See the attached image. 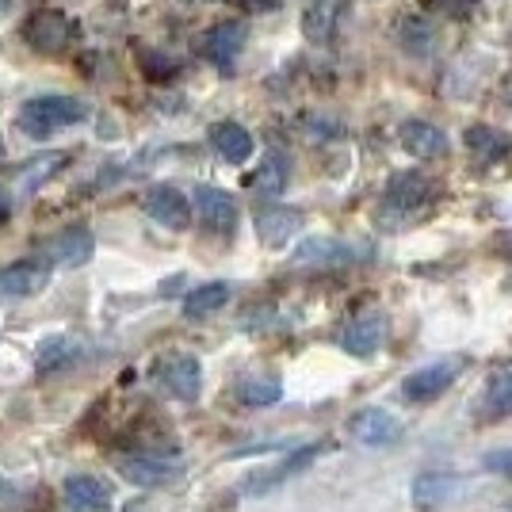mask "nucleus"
<instances>
[{
  "mask_svg": "<svg viewBox=\"0 0 512 512\" xmlns=\"http://www.w3.org/2000/svg\"><path fill=\"white\" fill-rule=\"evenodd\" d=\"M88 119V107L73 96H35L20 107V130L31 138H50L65 127H77Z\"/></svg>",
  "mask_w": 512,
  "mask_h": 512,
  "instance_id": "obj_1",
  "label": "nucleus"
},
{
  "mask_svg": "<svg viewBox=\"0 0 512 512\" xmlns=\"http://www.w3.org/2000/svg\"><path fill=\"white\" fill-rule=\"evenodd\" d=\"M386 329H390V321H386L383 310H363V314H356L341 329V348L348 356L367 360V356H375L386 344Z\"/></svg>",
  "mask_w": 512,
  "mask_h": 512,
  "instance_id": "obj_2",
  "label": "nucleus"
},
{
  "mask_svg": "<svg viewBox=\"0 0 512 512\" xmlns=\"http://www.w3.org/2000/svg\"><path fill=\"white\" fill-rule=\"evenodd\" d=\"M23 43L39 54H62L69 43V20L58 8H39L23 20Z\"/></svg>",
  "mask_w": 512,
  "mask_h": 512,
  "instance_id": "obj_3",
  "label": "nucleus"
},
{
  "mask_svg": "<svg viewBox=\"0 0 512 512\" xmlns=\"http://www.w3.org/2000/svg\"><path fill=\"white\" fill-rule=\"evenodd\" d=\"M459 371H463V360L428 363V367L413 371L406 383H402V394H406L409 402H432V398H440L444 390H451V386H455Z\"/></svg>",
  "mask_w": 512,
  "mask_h": 512,
  "instance_id": "obj_4",
  "label": "nucleus"
},
{
  "mask_svg": "<svg viewBox=\"0 0 512 512\" xmlns=\"http://www.w3.org/2000/svg\"><path fill=\"white\" fill-rule=\"evenodd\" d=\"M195 214L203 218V226L214 230V234H234L237 230V199L222 188H211V184H199L195 188Z\"/></svg>",
  "mask_w": 512,
  "mask_h": 512,
  "instance_id": "obj_5",
  "label": "nucleus"
},
{
  "mask_svg": "<svg viewBox=\"0 0 512 512\" xmlns=\"http://www.w3.org/2000/svg\"><path fill=\"white\" fill-rule=\"evenodd\" d=\"M146 214H150L157 226H165V230H188L192 203H188V195L180 192V188L157 184V188L146 192Z\"/></svg>",
  "mask_w": 512,
  "mask_h": 512,
  "instance_id": "obj_6",
  "label": "nucleus"
},
{
  "mask_svg": "<svg viewBox=\"0 0 512 512\" xmlns=\"http://www.w3.org/2000/svg\"><path fill=\"white\" fill-rule=\"evenodd\" d=\"M50 283V264L46 260H16L0 268V299H31Z\"/></svg>",
  "mask_w": 512,
  "mask_h": 512,
  "instance_id": "obj_7",
  "label": "nucleus"
},
{
  "mask_svg": "<svg viewBox=\"0 0 512 512\" xmlns=\"http://www.w3.org/2000/svg\"><path fill=\"white\" fill-rule=\"evenodd\" d=\"M92 253H96L92 230L88 226H69L46 245V264L50 268H81V264L92 260Z\"/></svg>",
  "mask_w": 512,
  "mask_h": 512,
  "instance_id": "obj_8",
  "label": "nucleus"
},
{
  "mask_svg": "<svg viewBox=\"0 0 512 512\" xmlns=\"http://www.w3.org/2000/svg\"><path fill=\"white\" fill-rule=\"evenodd\" d=\"M436 195L432 180L421 176V172H394L390 184H386V207L398 214H413L428 207V199Z\"/></svg>",
  "mask_w": 512,
  "mask_h": 512,
  "instance_id": "obj_9",
  "label": "nucleus"
},
{
  "mask_svg": "<svg viewBox=\"0 0 512 512\" xmlns=\"http://www.w3.org/2000/svg\"><path fill=\"white\" fill-rule=\"evenodd\" d=\"M352 436L367 444V448H390V444H398V436H402V421L390 413V409H360L356 417H352Z\"/></svg>",
  "mask_w": 512,
  "mask_h": 512,
  "instance_id": "obj_10",
  "label": "nucleus"
},
{
  "mask_svg": "<svg viewBox=\"0 0 512 512\" xmlns=\"http://www.w3.org/2000/svg\"><path fill=\"white\" fill-rule=\"evenodd\" d=\"M119 474L134 482V486H169L172 478H180V463L165 459V455H123L119 459Z\"/></svg>",
  "mask_w": 512,
  "mask_h": 512,
  "instance_id": "obj_11",
  "label": "nucleus"
},
{
  "mask_svg": "<svg viewBox=\"0 0 512 512\" xmlns=\"http://www.w3.org/2000/svg\"><path fill=\"white\" fill-rule=\"evenodd\" d=\"M161 386L169 390L172 398H180V402H195L199 398V386H203V367L195 356H169V360L161 363Z\"/></svg>",
  "mask_w": 512,
  "mask_h": 512,
  "instance_id": "obj_12",
  "label": "nucleus"
},
{
  "mask_svg": "<svg viewBox=\"0 0 512 512\" xmlns=\"http://www.w3.org/2000/svg\"><path fill=\"white\" fill-rule=\"evenodd\" d=\"M65 505L73 512H111L115 497H111V486L96 474H73L65 482Z\"/></svg>",
  "mask_w": 512,
  "mask_h": 512,
  "instance_id": "obj_13",
  "label": "nucleus"
},
{
  "mask_svg": "<svg viewBox=\"0 0 512 512\" xmlns=\"http://www.w3.org/2000/svg\"><path fill=\"white\" fill-rule=\"evenodd\" d=\"M398 142L406 146V153L413 157H421V161H436V157H444L448 153V134L440 127H432L425 119H406L402 130H398Z\"/></svg>",
  "mask_w": 512,
  "mask_h": 512,
  "instance_id": "obj_14",
  "label": "nucleus"
},
{
  "mask_svg": "<svg viewBox=\"0 0 512 512\" xmlns=\"http://www.w3.org/2000/svg\"><path fill=\"white\" fill-rule=\"evenodd\" d=\"M299 230H302V211H295V207H264V211H256V237L268 249L287 245Z\"/></svg>",
  "mask_w": 512,
  "mask_h": 512,
  "instance_id": "obj_15",
  "label": "nucleus"
},
{
  "mask_svg": "<svg viewBox=\"0 0 512 512\" xmlns=\"http://www.w3.org/2000/svg\"><path fill=\"white\" fill-rule=\"evenodd\" d=\"M245 23L237 20H226L218 23V27H211L207 31V58H211L214 65H222V69H234V62L241 58V50H245Z\"/></svg>",
  "mask_w": 512,
  "mask_h": 512,
  "instance_id": "obj_16",
  "label": "nucleus"
},
{
  "mask_svg": "<svg viewBox=\"0 0 512 512\" xmlns=\"http://www.w3.org/2000/svg\"><path fill=\"white\" fill-rule=\"evenodd\" d=\"M318 444H306V448H295L279 467H272L268 474H256L253 482H245V493H268L276 490V486H283L287 478H295V474H302V470L310 467L314 459H318Z\"/></svg>",
  "mask_w": 512,
  "mask_h": 512,
  "instance_id": "obj_17",
  "label": "nucleus"
},
{
  "mask_svg": "<svg viewBox=\"0 0 512 512\" xmlns=\"http://www.w3.org/2000/svg\"><path fill=\"white\" fill-rule=\"evenodd\" d=\"M211 146L222 161L245 165V161L253 157V134L241 127V123H230V119H226V123H214L211 127Z\"/></svg>",
  "mask_w": 512,
  "mask_h": 512,
  "instance_id": "obj_18",
  "label": "nucleus"
},
{
  "mask_svg": "<svg viewBox=\"0 0 512 512\" xmlns=\"http://www.w3.org/2000/svg\"><path fill=\"white\" fill-rule=\"evenodd\" d=\"M287 176H291V165H287V157L283 153H268L260 165H256L253 180H249V188H253L260 199H276V195H283V188H287Z\"/></svg>",
  "mask_w": 512,
  "mask_h": 512,
  "instance_id": "obj_19",
  "label": "nucleus"
},
{
  "mask_svg": "<svg viewBox=\"0 0 512 512\" xmlns=\"http://www.w3.org/2000/svg\"><path fill=\"white\" fill-rule=\"evenodd\" d=\"M230 295H234V287L230 283H203V287H195V291H188V299H184V314L188 318H207V314H214V310H222L226 302H230Z\"/></svg>",
  "mask_w": 512,
  "mask_h": 512,
  "instance_id": "obj_20",
  "label": "nucleus"
},
{
  "mask_svg": "<svg viewBox=\"0 0 512 512\" xmlns=\"http://www.w3.org/2000/svg\"><path fill=\"white\" fill-rule=\"evenodd\" d=\"M455 493H459V478L440 474V470L421 474V478L413 482V501H417V505H425V509H432V505H444V501H451Z\"/></svg>",
  "mask_w": 512,
  "mask_h": 512,
  "instance_id": "obj_21",
  "label": "nucleus"
},
{
  "mask_svg": "<svg viewBox=\"0 0 512 512\" xmlns=\"http://www.w3.org/2000/svg\"><path fill=\"white\" fill-rule=\"evenodd\" d=\"M352 260V249L333 237H310L295 249V264H344Z\"/></svg>",
  "mask_w": 512,
  "mask_h": 512,
  "instance_id": "obj_22",
  "label": "nucleus"
},
{
  "mask_svg": "<svg viewBox=\"0 0 512 512\" xmlns=\"http://www.w3.org/2000/svg\"><path fill=\"white\" fill-rule=\"evenodd\" d=\"M467 150L478 153V157H486V161H497V157H505V153L512 150V138L501 134V130L478 123V127L467 130Z\"/></svg>",
  "mask_w": 512,
  "mask_h": 512,
  "instance_id": "obj_23",
  "label": "nucleus"
},
{
  "mask_svg": "<svg viewBox=\"0 0 512 512\" xmlns=\"http://www.w3.org/2000/svg\"><path fill=\"white\" fill-rule=\"evenodd\" d=\"M65 165V157L62 153H46V157H35L27 169H20V176H16V188H20V195H31V192H39L46 180L54 176V172Z\"/></svg>",
  "mask_w": 512,
  "mask_h": 512,
  "instance_id": "obj_24",
  "label": "nucleus"
},
{
  "mask_svg": "<svg viewBox=\"0 0 512 512\" xmlns=\"http://www.w3.org/2000/svg\"><path fill=\"white\" fill-rule=\"evenodd\" d=\"M73 360H77V344L69 341V337H54V341L39 344V360H35V367H39V375H58V371L69 367Z\"/></svg>",
  "mask_w": 512,
  "mask_h": 512,
  "instance_id": "obj_25",
  "label": "nucleus"
},
{
  "mask_svg": "<svg viewBox=\"0 0 512 512\" xmlns=\"http://www.w3.org/2000/svg\"><path fill=\"white\" fill-rule=\"evenodd\" d=\"M237 398L256 409L276 406L279 398H283V386H279V379H245V383L237 386Z\"/></svg>",
  "mask_w": 512,
  "mask_h": 512,
  "instance_id": "obj_26",
  "label": "nucleus"
},
{
  "mask_svg": "<svg viewBox=\"0 0 512 512\" xmlns=\"http://www.w3.org/2000/svg\"><path fill=\"white\" fill-rule=\"evenodd\" d=\"M398 39H402V46L413 50V54H425L428 46H432V27H428L421 16H402V20H398Z\"/></svg>",
  "mask_w": 512,
  "mask_h": 512,
  "instance_id": "obj_27",
  "label": "nucleus"
},
{
  "mask_svg": "<svg viewBox=\"0 0 512 512\" xmlns=\"http://www.w3.org/2000/svg\"><path fill=\"white\" fill-rule=\"evenodd\" d=\"M486 413L490 417H512V371L497 375L486 390Z\"/></svg>",
  "mask_w": 512,
  "mask_h": 512,
  "instance_id": "obj_28",
  "label": "nucleus"
},
{
  "mask_svg": "<svg viewBox=\"0 0 512 512\" xmlns=\"http://www.w3.org/2000/svg\"><path fill=\"white\" fill-rule=\"evenodd\" d=\"M482 467L493 470V474H512V448L490 451V455L482 459Z\"/></svg>",
  "mask_w": 512,
  "mask_h": 512,
  "instance_id": "obj_29",
  "label": "nucleus"
},
{
  "mask_svg": "<svg viewBox=\"0 0 512 512\" xmlns=\"http://www.w3.org/2000/svg\"><path fill=\"white\" fill-rule=\"evenodd\" d=\"M8 4H12V0H0V16H4V12H8Z\"/></svg>",
  "mask_w": 512,
  "mask_h": 512,
  "instance_id": "obj_30",
  "label": "nucleus"
},
{
  "mask_svg": "<svg viewBox=\"0 0 512 512\" xmlns=\"http://www.w3.org/2000/svg\"><path fill=\"white\" fill-rule=\"evenodd\" d=\"M505 249H509V256H512V234H505Z\"/></svg>",
  "mask_w": 512,
  "mask_h": 512,
  "instance_id": "obj_31",
  "label": "nucleus"
},
{
  "mask_svg": "<svg viewBox=\"0 0 512 512\" xmlns=\"http://www.w3.org/2000/svg\"><path fill=\"white\" fill-rule=\"evenodd\" d=\"M0 153H4V138H0Z\"/></svg>",
  "mask_w": 512,
  "mask_h": 512,
  "instance_id": "obj_32",
  "label": "nucleus"
},
{
  "mask_svg": "<svg viewBox=\"0 0 512 512\" xmlns=\"http://www.w3.org/2000/svg\"><path fill=\"white\" fill-rule=\"evenodd\" d=\"M509 512H512V501H509Z\"/></svg>",
  "mask_w": 512,
  "mask_h": 512,
  "instance_id": "obj_33",
  "label": "nucleus"
}]
</instances>
